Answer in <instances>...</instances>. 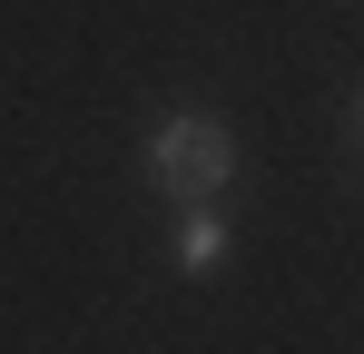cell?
<instances>
[{"label": "cell", "mask_w": 364, "mask_h": 354, "mask_svg": "<svg viewBox=\"0 0 364 354\" xmlns=\"http://www.w3.org/2000/svg\"><path fill=\"white\" fill-rule=\"evenodd\" d=\"M148 177H158L168 197H187V207H207V197L237 177V138H227V118L168 109L158 128H148Z\"/></svg>", "instance_id": "1"}, {"label": "cell", "mask_w": 364, "mask_h": 354, "mask_svg": "<svg viewBox=\"0 0 364 354\" xmlns=\"http://www.w3.org/2000/svg\"><path fill=\"white\" fill-rule=\"evenodd\" d=\"M217 266H227V217H217V197H207V207L178 217V276H217Z\"/></svg>", "instance_id": "2"}, {"label": "cell", "mask_w": 364, "mask_h": 354, "mask_svg": "<svg viewBox=\"0 0 364 354\" xmlns=\"http://www.w3.org/2000/svg\"><path fill=\"white\" fill-rule=\"evenodd\" d=\"M355 138H364V99H355Z\"/></svg>", "instance_id": "3"}]
</instances>
